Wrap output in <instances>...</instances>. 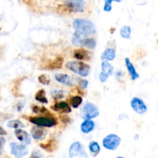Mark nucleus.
<instances>
[{
	"label": "nucleus",
	"instance_id": "obj_1",
	"mask_svg": "<svg viewBox=\"0 0 158 158\" xmlns=\"http://www.w3.org/2000/svg\"><path fill=\"white\" fill-rule=\"evenodd\" d=\"M73 26L76 32L84 37L92 35L96 32V27L94 23L90 20L85 19H76L73 23Z\"/></svg>",
	"mask_w": 158,
	"mask_h": 158
},
{
	"label": "nucleus",
	"instance_id": "obj_2",
	"mask_svg": "<svg viewBox=\"0 0 158 158\" xmlns=\"http://www.w3.org/2000/svg\"><path fill=\"white\" fill-rule=\"evenodd\" d=\"M66 69L78 74L83 77H86L90 73L89 65L81 61H69L66 64Z\"/></svg>",
	"mask_w": 158,
	"mask_h": 158
},
{
	"label": "nucleus",
	"instance_id": "obj_3",
	"mask_svg": "<svg viewBox=\"0 0 158 158\" xmlns=\"http://www.w3.org/2000/svg\"><path fill=\"white\" fill-rule=\"evenodd\" d=\"M100 112L99 109L95 104L90 102H87L84 104L81 111L82 118L84 120H91L98 117Z\"/></svg>",
	"mask_w": 158,
	"mask_h": 158
},
{
	"label": "nucleus",
	"instance_id": "obj_4",
	"mask_svg": "<svg viewBox=\"0 0 158 158\" xmlns=\"http://www.w3.org/2000/svg\"><path fill=\"white\" fill-rule=\"evenodd\" d=\"M29 121L41 127H52L57 124L56 120L49 117H32L29 118Z\"/></svg>",
	"mask_w": 158,
	"mask_h": 158
},
{
	"label": "nucleus",
	"instance_id": "obj_5",
	"mask_svg": "<svg viewBox=\"0 0 158 158\" xmlns=\"http://www.w3.org/2000/svg\"><path fill=\"white\" fill-rule=\"evenodd\" d=\"M121 139L118 135L114 134H111L105 137L103 140V146L106 149L114 151L117 149L120 144Z\"/></svg>",
	"mask_w": 158,
	"mask_h": 158
},
{
	"label": "nucleus",
	"instance_id": "obj_6",
	"mask_svg": "<svg viewBox=\"0 0 158 158\" xmlns=\"http://www.w3.org/2000/svg\"><path fill=\"white\" fill-rule=\"evenodd\" d=\"M69 157L73 158L79 157L80 158H88L87 154L84 151L83 145L80 142L77 141L72 143L69 150Z\"/></svg>",
	"mask_w": 158,
	"mask_h": 158
},
{
	"label": "nucleus",
	"instance_id": "obj_7",
	"mask_svg": "<svg viewBox=\"0 0 158 158\" xmlns=\"http://www.w3.org/2000/svg\"><path fill=\"white\" fill-rule=\"evenodd\" d=\"M64 5L70 12H83L85 10V2L83 0H64Z\"/></svg>",
	"mask_w": 158,
	"mask_h": 158
},
{
	"label": "nucleus",
	"instance_id": "obj_8",
	"mask_svg": "<svg viewBox=\"0 0 158 158\" xmlns=\"http://www.w3.org/2000/svg\"><path fill=\"white\" fill-rule=\"evenodd\" d=\"M11 150V154L15 156L16 158H22L24 156L27 155L29 150L26 144H21V143L12 142L9 144Z\"/></svg>",
	"mask_w": 158,
	"mask_h": 158
},
{
	"label": "nucleus",
	"instance_id": "obj_9",
	"mask_svg": "<svg viewBox=\"0 0 158 158\" xmlns=\"http://www.w3.org/2000/svg\"><path fill=\"white\" fill-rule=\"evenodd\" d=\"M114 68L112 65L107 61H103L101 63V72H100L99 79L100 82L105 83L109 78L110 76H112L114 74Z\"/></svg>",
	"mask_w": 158,
	"mask_h": 158
},
{
	"label": "nucleus",
	"instance_id": "obj_10",
	"mask_svg": "<svg viewBox=\"0 0 158 158\" xmlns=\"http://www.w3.org/2000/svg\"><path fill=\"white\" fill-rule=\"evenodd\" d=\"M132 109L138 114H143L148 111V106L143 100L139 97H134L131 101Z\"/></svg>",
	"mask_w": 158,
	"mask_h": 158
},
{
	"label": "nucleus",
	"instance_id": "obj_11",
	"mask_svg": "<svg viewBox=\"0 0 158 158\" xmlns=\"http://www.w3.org/2000/svg\"><path fill=\"white\" fill-rule=\"evenodd\" d=\"M15 135L16 138L25 144H29L31 143L30 135L26 131L22 129H17L15 131Z\"/></svg>",
	"mask_w": 158,
	"mask_h": 158
},
{
	"label": "nucleus",
	"instance_id": "obj_12",
	"mask_svg": "<svg viewBox=\"0 0 158 158\" xmlns=\"http://www.w3.org/2000/svg\"><path fill=\"white\" fill-rule=\"evenodd\" d=\"M46 131L41 127H34L31 130V136L37 140H43L46 137Z\"/></svg>",
	"mask_w": 158,
	"mask_h": 158
},
{
	"label": "nucleus",
	"instance_id": "obj_13",
	"mask_svg": "<svg viewBox=\"0 0 158 158\" xmlns=\"http://www.w3.org/2000/svg\"><path fill=\"white\" fill-rule=\"evenodd\" d=\"M63 63V59L61 56L56 57L54 60H50L45 65V69H56L62 67Z\"/></svg>",
	"mask_w": 158,
	"mask_h": 158
},
{
	"label": "nucleus",
	"instance_id": "obj_14",
	"mask_svg": "<svg viewBox=\"0 0 158 158\" xmlns=\"http://www.w3.org/2000/svg\"><path fill=\"white\" fill-rule=\"evenodd\" d=\"M52 109L54 111H56V112L65 113V114H69V113L71 112V107L65 101L56 103V104H54V106H52Z\"/></svg>",
	"mask_w": 158,
	"mask_h": 158
},
{
	"label": "nucleus",
	"instance_id": "obj_15",
	"mask_svg": "<svg viewBox=\"0 0 158 158\" xmlns=\"http://www.w3.org/2000/svg\"><path fill=\"white\" fill-rule=\"evenodd\" d=\"M125 64H126L127 69L128 72H129L130 76H131V78L132 80H136L140 77L138 73L136 70L135 67H134V64L131 62L129 58H125Z\"/></svg>",
	"mask_w": 158,
	"mask_h": 158
},
{
	"label": "nucleus",
	"instance_id": "obj_16",
	"mask_svg": "<svg viewBox=\"0 0 158 158\" xmlns=\"http://www.w3.org/2000/svg\"><path fill=\"white\" fill-rule=\"evenodd\" d=\"M55 79L57 82L66 86H73L72 78L67 74L64 73H56L55 74Z\"/></svg>",
	"mask_w": 158,
	"mask_h": 158
},
{
	"label": "nucleus",
	"instance_id": "obj_17",
	"mask_svg": "<svg viewBox=\"0 0 158 158\" xmlns=\"http://www.w3.org/2000/svg\"><path fill=\"white\" fill-rule=\"evenodd\" d=\"M95 128V123L92 120H85L80 126V129L83 134H89Z\"/></svg>",
	"mask_w": 158,
	"mask_h": 158
},
{
	"label": "nucleus",
	"instance_id": "obj_18",
	"mask_svg": "<svg viewBox=\"0 0 158 158\" xmlns=\"http://www.w3.org/2000/svg\"><path fill=\"white\" fill-rule=\"evenodd\" d=\"M74 57L78 60H89L90 54L84 49H77L73 52Z\"/></svg>",
	"mask_w": 158,
	"mask_h": 158
},
{
	"label": "nucleus",
	"instance_id": "obj_19",
	"mask_svg": "<svg viewBox=\"0 0 158 158\" xmlns=\"http://www.w3.org/2000/svg\"><path fill=\"white\" fill-rule=\"evenodd\" d=\"M81 47L87 48V49H95L96 46H97V42L93 38H89V37H85L83 40H81V43H80V46Z\"/></svg>",
	"mask_w": 158,
	"mask_h": 158
},
{
	"label": "nucleus",
	"instance_id": "obj_20",
	"mask_svg": "<svg viewBox=\"0 0 158 158\" xmlns=\"http://www.w3.org/2000/svg\"><path fill=\"white\" fill-rule=\"evenodd\" d=\"M116 57L115 49L107 48L103 52L101 55V59L103 60H108V61H113Z\"/></svg>",
	"mask_w": 158,
	"mask_h": 158
},
{
	"label": "nucleus",
	"instance_id": "obj_21",
	"mask_svg": "<svg viewBox=\"0 0 158 158\" xmlns=\"http://www.w3.org/2000/svg\"><path fill=\"white\" fill-rule=\"evenodd\" d=\"M35 100H37V101L40 102V103H43V104H47V103H49L47 98H46V91L43 89H40V90L35 94Z\"/></svg>",
	"mask_w": 158,
	"mask_h": 158
},
{
	"label": "nucleus",
	"instance_id": "obj_22",
	"mask_svg": "<svg viewBox=\"0 0 158 158\" xmlns=\"http://www.w3.org/2000/svg\"><path fill=\"white\" fill-rule=\"evenodd\" d=\"M89 150L93 157H97L100 152V147L97 142L92 141L89 144Z\"/></svg>",
	"mask_w": 158,
	"mask_h": 158
},
{
	"label": "nucleus",
	"instance_id": "obj_23",
	"mask_svg": "<svg viewBox=\"0 0 158 158\" xmlns=\"http://www.w3.org/2000/svg\"><path fill=\"white\" fill-rule=\"evenodd\" d=\"M57 143L56 141L55 140H50L48 142H46V143H41L40 147L43 149L46 150V151H49V152H52L56 148Z\"/></svg>",
	"mask_w": 158,
	"mask_h": 158
},
{
	"label": "nucleus",
	"instance_id": "obj_24",
	"mask_svg": "<svg viewBox=\"0 0 158 158\" xmlns=\"http://www.w3.org/2000/svg\"><path fill=\"white\" fill-rule=\"evenodd\" d=\"M83 103V98L80 96H73L69 99V104L73 108H78Z\"/></svg>",
	"mask_w": 158,
	"mask_h": 158
},
{
	"label": "nucleus",
	"instance_id": "obj_25",
	"mask_svg": "<svg viewBox=\"0 0 158 158\" xmlns=\"http://www.w3.org/2000/svg\"><path fill=\"white\" fill-rule=\"evenodd\" d=\"M131 28L129 26H123L120 29V35L123 39H131Z\"/></svg>",
	"mask_w": 158,
	"mask_h": 158
},
{
	"label": "nucleus",
	"instance_id": "obj_26",
	"mask_svg": "<svg viewBox=\"0 0 158 158\" xmlns=\"http://www.w3.org/2000/svg\"><path fill=\"white\" fill-rule=\"evenodd\" d=\"M7 127L9 128H13V129H20V128L24 127V124L19 120H12L8 122Z\"/></svg>",
	"mask_w": 158,
	"mask_h": 158
},
{
	"label": "nucleus",
	"instance_id": "obj_27",
	"mask_svg": "<svg viewBox=\"0 0 158 158\" xmlns=\"http://www.w3.org/2000/svg\"><path fill=\"white\" fill-rule=\"evenodd\" d=\"M122 0H105V4L103 6V10L105 12H110L112 10V3L113 2H120Z\"/></svg>",
	"mask_w": 158,
	"mask_h": 158
},
{
	"label": "nucleus",
	"instance_id": "obj_28",
	"mask_svg": "<svg viewBox=\"0 0 158 158\" xmlns=\"http://www.w3.org/2000/svg\"><path fill=\"white\" fill-rule=\"evenodd\" d=\"M38 80L41 84L46 85V86L50 83V79H49V76L46 75V74H42V75L39 76Z\"/></svg>",
	"mask_w": 158,
	"mask_h": 158
},
{
	"label": "nucleus",
	"instance_id": "obj_29",
	"mask_svg": "<svg viewBox=\"0 0 158 158\" xmlns=\"http://www.w3.org/2000/svg\"><path fill=\"white\" fill-rule=\"evenodd\" d=\"M51 95L52 98L55 100H59L64 97V91L63 90H57V89H53L51 91Z\"/></svg>",
	"mask_w": 158,
	"mask_h": 158
},
{
	"label": "nucleus",
	"instance_id": "obj_30",
	"mask_svg": "<svg viewBox=\"0 0 158 158\" xmlns=\"http://www.w3.org/2000/svg\"><path fill=\"white\" fill-rule=\"evenodd\" d=\"M32 112L37 114H46L48 113V110L46 108L43 107V106H32Z\"/></svg>",
	"mask_w": 158,
	"mask_h": 158
},
{
	"label": "nucleus",
	"instance_id": "obj_31",
	"mask_svg": "<svg viewBox=\"0 0 158 158\" xmlns=\"http://www.w3.org/2000/svg\"><path fill=\"white\" fill-rule=\"evenodd\" d=\"M29 158H43V155H42V154L40 153V151H38V150L35 149L33 150V151L32 152L30 157Z\"/></svg>",
	"mask_w": 158,
	"mask_h": 158
},
{
	"label": "nucleus",
	"instance_id": "obj_32",
	"mask_svg": "<svg viewBox=\"0 0 158 158\" xmlns=\"http://www.w3.org/2000/svg\"><path fill=\"white\" fill-rule=\"evenodd\" d=\"M79 84H80V87H81L82 89H86L88 85H89V82H88V80H86L80 79V80H79Z\"/></svg>",
	"mask_w": 158,
	"mask_h": 158
},
{
	"label": "nucleus",
	"instance_id": "obj_33",
	"mask_svg": "<svg viewBox=\"0 0 158 158\" xmlns=\"http://www.w3.org/2000/svg\"><path fill=\"white\" fill-rule=\"evenodd\" d=\"M5 143H6V140L3 137H0V154H1L2 150Z\"/></svg>",
	"mask_w": 158,
	"mask_h": 158
},
{
	"label": "nucleus",
	"instance_id": "obj_34",
	"mask_svg": "<svg viewBox=\"0 0 158 158\" xmlns=\"http://www.w3.org/2000/svg\"><path fill=\"white\" fill-rule=\"evenodd\" d=\"M6 134H7V133H6V131H5L2 127H0V136L6 135Z\"/></svg>",
	"mask_w": 158,
	"mask_h": 158
},
{
	"label": "nucleus",
	"instance_id": "obj_35",
	"mask_svg": "<svg viewBox=\"0 0 158 158\" xmlns=\"http://www.w3.org/2000/svg\"><path fill=\"white\" fill-rule=\"evenodd\" d=\"M117 158H125V157H117Z\"/></svg>",
	"mask_w": 158,
	"mask_h": 158
}]
</instances>
